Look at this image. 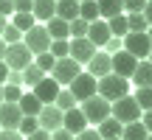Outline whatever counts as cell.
<instances>
[{
    "mask_svg": "<svg viewBox=\"0 0 152 140\" xmlns=\"http://www.w3.org/2000/svg\"><path fill=\"white\" fill-rule=\"evenodd\" d=\"M121 129H124V123H118V121L110 115V118H104L102 123H99V135H102V140H121Z\"/></svg>",
    "mask_w": 152,
    "mask_h": 140,
    "instance_id": "cell-17",
    "label": "cell"
},
{
    "mask_svg": "<svg viewBox=\"0 0 152 140\" xmlns=\"http://www.w3.org/2000/svg\"><path fill=\"white\" fill-rule=\"evenodd\" d=\"M0 14H3V17L14 14V0H0Z\"/></svg>",
    "mask_w": 152,
    "mask_h": 140,
    "instance_id": "cell-42",
    "label": "cell"
},
{
    "mask_svg": "<svg viewBox=\"0 0 152 140\" xmlns=\"http://www.w3.org/2000/svg\"><path fill=\"white\" fill-rule=\"evenodd\" d=\"M147 62H149V65H152V51H149V56H147Z\"/></svg>",
    "mask_w": 152,
    "mask_h": 140,
    "instance_id": "cell-54",
    "label": "cell"
},
{
    "mask_svg": "<svg viewBox=\"0 0 152 140\" xmlns=\"http://www.w3.org/2000/svg\"><path fill=\"white\" fill-rule=\"evenodd\" d=\"M45 31H48L51 39H71V28H68V22L59 20V17H51V20L45 22Z\"/></svg>",
    "mask_w": 152,
    "mask_h": 140,
    "instance_id": "cell-19",
    "label": "cell"
},
{
    "mask_svg": "<svg viewBox=\"0 0 152 140\" xmlns=\"http://www.w3.org/2000/svg\"><path fill=\"white\" fill-rule=\"evenodd\" d=\"M110 115H113L118 123H132V121L141 118V107L135 104L132 95H124V98H118V101L110 104Z\"/></svg>",
    "mask_w": 152,
    "mask_h": 140,
    "instance_id": "cell-3",
    "label": "cell"
},
{
    "mask_svg": "<svg viewBox=\"0 0 152 140\" xmlns=\"http://www.w3.org/2000/svg\"><path fill=\"white\" fill-rule=\"evenodd\" d=\"M79 17L85 22H96L99 20V6H96V0H85V3H79Z\"/></svg>",
    "mask_w": 152,
    "mask_h": 140,
    "instance_id": "cell-29",
    "label": "cell"
},
{
    "mask_svg": "<svg viewBox=\"0 0 152 140\" xmlns=\"http://www.w3.org/2000/svg\"><path fill=\"white\" fill-rule=\"evenodd\" d=\"M104 48H107V51H110V56H113L115 51H121V37H110V39H107V45H104Z\"/></svg>",
    "mask_w": 152,
    "mask_h": 140,
    "instance_id": "cell-41",
    "label": "cell"
},
{
    "mask_svg": "<svg viewBox=\"0 0 152 140\" xmlns=\"http://www.w3.org/2000/svg\"><path fill=\"white\" fill-rule=\"evenodd\" d=\"M62 129H68L73 137L79 135V132L87 129V118L82 115L79 107H73V109H68V112H62Z\"/></svg>",
    "mask_w": 152,
    "mask_h": 140,
    "instance_id": "cell-12",
    "label": "cell"
},
{
    "mask_svg": "<svg viewBox=\"0 0 152 140\" xmlns=\"http://www.w3.org/2000/svg\"><path fill=\"white\" fill-rule=\"evenodd\" d=\"M0 39H3L6 45H14V42H20V39H23V31H17L14 25H6L3 34H0Z\"/></svg>",
    "mask_w": 152,
    "mask_h": 140,
    "instance_id": "cell-36",
    "label": "cell"
},
{
    "mask_svg": "<svg viewBox=\"0 0 152 140\" xmlns=\"http://www.w3.org/2000/svg\"><path fill=\"white\" fill-rule=\"evenodd\" d=\"M17 107H20V112H23V115H39V109H42V101H39L34 92H26V95H20Z\"/></svg>",
    "mask_w": 152,
    "mask_h": 140,
    "instance_id": "cell-21",
    "label": "cell"
},
{
    "mask_svg": "<svg viewBox=\"0 0 152 140\" xmlns=\"http://www.w3.org/2000/svg\"><path fill=\"white\" fill-rule=\"evenodd\" d=\"M124 17H127V31H132V34H144L149 28L147 17H144L141 11H132V14H124Z\"/></svg>",
    "mask_w": 152,
    "mask_h": 140,
    "instance_id": "cell-26",
    "label": "cell"
},
{
    "mask_svg": "<svg viewBox=\"0 0 152 140\" xmlns=\"http://www.w3.org/2000/svg\"><path fill=\"white\" fill-rule=\"evenodd\" d=\"M147 126L141 123V121H132V123H124V129H121V140H147Z\"/></svg>",
    "mask_w": 152,
    "mask_h": 140,
    "instance_id": "cell-22",
    "label": "cell"
},
{
    "mask_svg": "<svg viewBox=\"0 0 152 140\" xmlns=\"http://www.w3.org/2000/svg\"><path fill=\"white\" fill-rule=\"evenodd\" d=\"M135 104L141 107V112H147V109H152V87H138L135 95Z\"/></svg>",
    "mask_w": 152,
    "mask_h": 140,
    "instance_id": "cell-31",
    "label": "cell"
},
{
    "mask_svg": "<svg viewBox=\"0 0 152 140\" xmlns=\"http://www.w3.org/2000/svg\"><path fill=\"white\" fill-rule=\"evenodd\" d=\"M82 115L87 118V123H102L104 118H110V101H104L102 95H90L82 101Z\"/></svg>",
    "mask_w": 152,
    "mask_h": 140,
    "instance_id": "cell-4",
    "label": "cell"
},
{
    "mask_svg": "<svg viewBox=\"0 0 152 140\" xmlns=\"http://www.w3.org/2000/svg\"><path fill=\"white\" fill-rule=\"evenodd\" d=\"M0 140H23V135L17 129H0Z\"/></svg>",
    "mask_w": 152,
    "mask_h": 140,
    "instance_id": "cell-40",
    "label": "cell"
},
{
    "mask_svg": "<svg viewBox=\"0 0 152 140\" xmlns=\"http://www.w3.org/2000/svg\"><path fill=\"white\" fill-rule=\"evenodd\" d=\"M144 17H147V22L152 25V0H147V6H144V11H141Z\"/></svg>",
    "mask_w": 152,
    "mask_h": 140,
    "instance_id": "cell-48",
    "label": "cell"
},
{
    "mask_svg": "<svg viewBox=\"0 0 152 140\" xmlns=\"http://www.w3.org/2000/svg\"><path fill=\"white\" fill-rule=\"evenodd\" d=\"M31 14H34V20L48 22L51 17H56V0H34Z\"/></svg>",
    "mask_w": 152,
    "mask_h": 140,
    "instance_id": "cell-18",
    "label": "cell"
},
{
    "mask_svg": "<svg viewBox=\"0 0 152 140\" xmlns=\"http://www.w3.org/2000/svg\"><path fill=\"white\" fill-rule=\"evenodd\" d=\"M93 53H96V45L90 42L87 37H79V39H71V59L79 62V65H87V62L93 59Z\"/></svg>",
    "mask_w": 152,
    "mask_h": 140,
    "instance_id": "cell-11",
    "label": "cell"
},
{
    "mask_svg": "<svg viewBox=\"0 0 152 140\" xmlns=\"http://www.w3.org/2000/svg\"><path fill=\"white\" fill-rule=\"evenodd\" d=\"M121 45H124V51L127 53H132L135 59H147L149 56V51H152V42H149V37H147V31L144 34H127V37H121Z\"/></svg>",
    "mask_w": 152,
    "mask_h": 140,
    "instance_id": "cell-6",
    "label": "cell"
},
{
    "mask_svg": "<svg viewBox=\"0 0 152 140\" xmlns=\"http://www.w3.org/2000/svg\"><path fill=\"white\" fill-rule=\"evenodd\" d=\"M138 87H152V65L149 62H138L135 65V73L130 76Z\"/></svg>",
    "mask_w": 152,
    "mask_h": 140,
    "instance_id": "cell-24",
    "label": "cell"
},
{
    "mask_svg": "<svg viewBox=\"0 0 152 140\" xmlns=\"http://www.w3.org/2000/svg\"><path fill=\"white\" fill-rule=\"evenodd\" d=\"M34 65H37V67L42 70L45 76H48L51 70H54V65H56V59H54V56L48 53V51H45V53H37V59H34Z\"/></svg>",
    "mask_w": 152,
    "mask_h": 140,
    "instance_id": "cell-33",
    "label": "cell"
},
{
    "mask_svg": "<svg viewBox=\"0 0 152 140\" xmlns=\"http://www.w3.org/2000/svg\"><path fill=\"white\" fill-rule=\"evenodd\" d=\"M56 107H59L62 109V112H68V109H73L76 107V98L71 95V90H59V95H56Z\"/></svg>",
    "mask_w": 152,
    "mask_h": 140,
    "instance_id": "cell-35",
    "label": "cell"
},
{
    "mask_svg": "<svg viewBox=\"0 0 152 140\" xmlns=\"http://www.w3.org/2000/svg\"><path fill=\"white\" fill-rule=\"evenodd\" d=\"M56 17L65 22H71L79 17V3L76 0H56Z\"/></svg>",
    "mask_w": 152,
    "mask_h": 140,
    "instance_id": "cell-20",
    "label": "cell"
},
{
    "mask_svg": "<svg viewBox=\"0 0 152 140\" xmlns=\"http://www.w3.org/2000/svg\"><path fill=\"white\" fill-rule=\"evenodd\" d=\"M3 62H6V67H9V70H20V73H23V70L34 62V53L23 42H14V45H6Z\"/></svg>",
    "mask_w": 152,
    "mask_h": 140,
    "instance_id": "cell-2",
    "label": "cell"
},
{
    "mask_svg": "<svg viewBox=\"0 0 152 140\" xmlns=\"http://www.w3.org/2000/svg\"><path fill=\"white\" fill-rule=\"evenodd\" d=\"M6 79H9V67L6 62H0V84H6Z\"/></svg>",
    "mask_w": 152,
    "mask_h": 140,
    "instance_id": "cell-49",
    "label": "cell"
},
{
    "mask_svg": "<svg viewBox=\"0 0 152 140\" xmlns=\"http://www.w3.org/2000/svg\"><path fill=\"white\" fill-rule=\"evenodd\" d=\"M73 140H102V135H99L96 129H85V132H79Z\"/></svg>",
    "mask_w": 152,
    "mask_h": 140,
    "instance_id": "cell-39",
    "label": "cell"
},
{
    "mask_svg": "<svg viewBox=\"0 0 152 140\" xmlns=\"http://www.w3.org/2000/svg\"><path fill=\"white\" fill-rule=\"evenodd\" d=\"M0 104H3V84H0Z\"/></svg>",
    "mask_w": 152,
    "mask_h": 140,
    "instance_id": "cell-53",
    "label": "cell"
},
{
    "mask_svg": "<svg viewBox=\"0 0 152 140\" xmlns=\"http://www.w3.org/2000/svg\"><path fill=\"white\" fill-rule=\"evenodd\" d=\"M42 79H45V73H42V70H39L37 65H34V62H31V65H28L26 70H23V84H28V87H37Z\"/></svg>",
    "mask_w": 152,
    "mask_h": 140,
    "instance_id": "cell-28",
    "label": "cell"
},
{
    "mask_svg": "<svg viewBox=\"0 0 152 140\" xmlns=\"http://www.w3.org/2000/svg\"><path fill=\"white\" fill-rule=\"evenodd\" d=\"M87 25H90V22H85L82 17H76V20H71V22H68V28H71V39L87 37Z\"/></svg>",
    "mask_w": 152,
    "mask_h": 140,
    "instance_id": "cell-34",
    "label": "cell"
},
{
    "mask_svg": "<svg viewBox=\"0 0 152 140\" xmlns=\"http://www.w3.org/2000/svg\"><path fill=\"white\" fill-rule=\"evenodd\" d=\"M76 3H85V0H76Z\"/></svg>",
    "mask_w": 152,
    "mask_h": 140,
    "instance_id": "cell-56",
    "label": "cell"
},
{
    "mask_svg": "<svg viewBox=\"0 0 152 140\" xmlns=\"http://www.w3.org/2000/svg\"><path fill=\"white\" fill-rule=\"evenodd\" d=\"M96 6H99V17H104V20H110L115 14H124V3L121 0H96Z\"/></svg>",
    "mask_w": 152,
    "mask_h": 140,
    "instance_id": "cell-23",
    "label": "cell"
},
{
    "mask_svg": "<svg viewBox=\"0 0 152 140\" xmlns=\"http://www.w3.org/2000/svg\"><path fill=\"white\" fill-rule=\"evenodd\" d=\"M3 53H6V42L0 39V62H3Z\"/></svg>",
    "mask_w": 152,
    "mask_h": 140,
    "instance_id": "cell-50",
    "label": "cell"
},
{
    "mask_svg": "<svg viewBox=\"0 0 152 140\" xmlns=\"http://www.w3.org/2000/svg\"><path fill=\"white\" fill-rule=\"evenodd\" d=\"M20 95H23V90H20V87H14V84H3V101L17 104V101H20Z\"/></svg>",
    "mask_w": 152,
    "mask_h": 140,
    "instance_id": "cell-37",
    "label": "cell"
},
{
    "mask_svg": "<svg viewBox=\"0 0 152 140\" xmlns=\"http://www.w3.org/2000/svg\"><path fill=\"white\" fill-rule=\"evenodd\" d=\"M34 0H14V11H31Z\"/></svg>",
    "mask_w": 152,
    "mask_h": 140,
    "instance_id": "cell-45",
    "label": "cell"
},
{
    "mask_svg": "<svg viewBox=\"0 0 152 140\" xmlns=\"http://www.w3.org/2000/svg\"><path fill=\"white\" fill-rule=\"evenodd\" d=\"M34 95H37L42 104H54L56 95H59V84H56L54 79H48V76H45V79L39 81L37 87H34Z\"/></svg>",
    "mask_w": 152,
    "mask_h": 140,
    "instance_id": "cell-15",
    "label": "cell"
},
{
    "mask_svg": "<svg viewBox=\"0 0 152 140\" xmlns=\"http://www.w3.org/2000/svg\"><path fill=\"white\" fill-rule=\"evenodd\" d=\"M144 126H147V132L152 135V109H147V112H144V121H141Z\"/></svg>",
    "mask_w": 152,
    "mask_h": 140,
    "instance_id": "cell-47",
    "label": "cell"
},
{
    "mask_svg": "<svg viewBox=\"0 0 152 140\" xmlns=\"http://www.w3.org/2000/svg\"><path fill=\"white\" fill-rule=\"evenodd\" d=\"M79 73H82V65H79V62H73L71 56H65V59H56L54 70H51V79L62 87V84H71Z\"/></svg>",
    "mask_w": 152,
    "mask_h": 140,
    "instance_id": "cell-5",
    "label": "cell"
},
{
    "mask_svg": "<svg viewBox=\"0 0 152 140\" xmlns=\"http://www.w3.org/2000/svg\"><path fill=\"white\" fill-rule=\"evenodd\" d=\"M20 121H23V112L17 104H9V101L0 104V129H17Z\"/></svg>",
    "mask_w": 152,
    "mask_h": 140,
    "instance_id": "cell-13",
    "label": "cell"
},
{
    "mask_svg": "<svg viewBox=\"0 0 152 140\" xmlns=\"http://www.w3.org/2000/svg\"><path fill=\"white\" fill-rule=\"evenodd\" d=\"M39 129V121H37V115H23V121H20V126H17V132L20 135H31V132H37Z\"/></svg>",
    "mask_w": 152,
    "mask_h": 140,
    "instance_id": "cell-32",
    "label": "cell"
},
{
    "mask_svg": "<svg viewBox=\"0 0 152 140\" xmlns=\"http://www.w3.org/2000/svg\"><path fill=\"white\" fill-rule=\"evenodd\" d=\"M23 45H26L34 56H37V53H45V51L51 48V37H48V31H45V25L28 28V31H26V42H23Z\"/></svg>",
    "mask_w": 152,
    "mask_h": 140,
    "instance_id": "cell-8",
    "label": "cell"
},
{
    "mask_svg": "<svg viewBox=\"0 0 152 140\" xmlns=\"http://www.w3.org/2000/svg\"><path fill=\"white\" fill-rule=\"evenodd\" d=\"M135 65H138V59L132 53H127L124 48L110 56V70H113L115 76H121V79H130V76L135 73Z\"/></svg>",
    "mask_w": 152,
    "mask_h": 140,
    "instance_id": "cell-7",
    "label": "cell"
},
{
    "mask_svg": "<svg viewBox=\"0 0 152 140\" xmlns=\"http://www.w3.org/2000/svg\"><path fill=\"white\" fill-rule=\"evenodd\" d=\"M68 90H71V95L76 101H85V98L96 95V79H93L90 73H79L71 84H68Z\"/></svg>",
    "mask_w": 152,
    "mask_h": 140,
    "instance_id": "cell-9",
    "label": "cell"
},
{
    "mask_svg": "<svg viewBox=\"0 0 152 140\" xmlns=\"http://www.w3.org/2000/svg\"><path fill=\"white\" fill-rule=\"evenodd\" d=\"M147 140H152V135H147Z\"/></svg>",
    "mask_w": 152,
    "mask_h": 140,
    "instance_id": "cell-55",
    "label": "cell"
},
{
    "mask_svg": "<svg viewBox=\"0 0 152 140\" xmlns=\"http://www.w3.org/2000/svg\"><path fill=\"white\" fill-rule=\"evenodd\" d=\"M121 3H124V11H127V14H132V11H144L147 0H121Z\"/></svg>",
    "mask_w": 152,
    "mask_h": 140,
    "instance_id": "cell-38",
    "label": "cell"
},
{
    "mask_svg": "<svg viewBox=\"0 0 152 140\" xmlns=\"http://www.w3.org/2000/svg\"><path fill=\"white\" fill-rule=\"evenodd\" d=\"M107 28H110V34H113V37H127V17L124 14H115V17H110L107 20Z\"/></svg>",
    "mask_w": 152,
    "mask_h": 140,
    "instance_id": "cell-27",
    "label": "cell"
},
{
    "mask_svg": "<svg viewBox=\"0 0 152 140\" xmlns=\"http://www.w3.org/2000/svg\"><path fill=\"white\" fill-rule=\"evenodd\" d=\"M51 140H73V135L68 129H56V132H51Z\"/></svg>",
    "mask_w": 152,
    "mask_h": 140,
    "instance_id": "cell-44",
    "label": "cell"
},
{
    "mask_svg": "<svg viewBox=\"0 0 152 140\" xmlns=\"http://www.w3.org/2000/svg\"><path fill=\"white\" fill-rule=\"evenodd\" d=\"M6 81L14 84V87H20L23 84V73H20V70H9V79H6Z\"/></svg>",
    "mask_w": 152,
    "mask_h": 140,
    "instance_id": "cell-43",
    "label": "cell"
},
{
    "mask_svg": "<svg viewBox=\"0 0 152 140\" xmlns=\"http://www.w3.org/2000/svg\"><path fill=\"white\" fill-rule=\"evenodd\" d=\"M147 37H149V42H152V25H149V28H147Z\"/></svg>",
    "mask_w": 152,
    "mask_h": 140,
    "instance_id": "cell-52",
    "label": "cell"
},
{
    "mask_svg": "<svg viewBox=\"0 0 152 140\" xmlns=\"http://www.w3.org/2000/svg\"><path fill=\"white\" fill-rule=\"evenodd\" d=\"M11 25H14L17 31H23V34H26L28 28H34V25H37V20H34V14H31V11H14V17H11Z\"/></svg>",
    "mask_w": 152,
    "mask_h": 140,
    "instance_id": "cell-25",
    "label": "cell"
},
{
    "mask_svg": "<svg viewBox=\"0 0 152 140\" xmlns=\"http://www.w3.org/2000/svg\"><path fill=\"white\" fill-rule=\"evenodd\" d=\"M127 90H130V79H121V76H115V73H107V76H102V79H96V95H102L104 101H110V104L124 98Z\"/></svg>",
    "mask_w": 152,
    "mask_h": 140,
    "instance_id": "cell-1",
    "label": "cell"
},
{
    "mask_svg": "<svg viewBox=\"0 0 152 140\" xmlns=\"http://www.w3.org/2000/svg\"><path fill=\"white\" fill-rule=\"evenodd\" d=\"M48 53L54 56V59H65V56L71 53V39H51Z\"/></svg>",
    "mask_w": 152,
    "mask_h": 140,
    "instance_id": "cell-30",
    "label": "cell"
},
{
    "mask_svg": "<svg viewBox=\"0 0 152 140\" xmlns=\"http://www.w3.org/2000/svg\"><path fill=\"white\" fill-rule=\"evenodd\" d=\"M37 121H39V129L56 132V129H62V109L56 107V104H42V109H39Z\"/></svg>",
    "mask_w": 152,
    "mask_h": 140,
    "instance_id": "cell-10",
    "label": "cell"
},
{
    "mask_svg": "<svg viewBox=\"0 0 152 140\" xmlns=\"http://www.w3.org/2000/svg\"><path fill=\"white\" fill-rule=\"evenodd\" d=\"M110 37H113V34H110V28H107V20H96V22L87 25V39H90L96 48H104Z\"/></svg>",
    "mask_w": 152,
    "mask_h": 140,
    "instance_id": "cell-14",
    "label": "cell"
},
{
    "mask_svg": "<svg viewBox=\"0 0 152 140\" xmlns=\"http://www.w3.org/2000/svg\"><path fill=\"white\" fill-rule=\"evenodd\" d=\"M87 73L93 76V79H102V76H107V73H113L110 70V53H93V59L87 62Z\"/></svg>",
    "mask_w": 152,
    "mask_h": 140,
    "instance_id": "cell-16",
    "label": "cell"
},
{
    "mask_svg": "<svg viewBox=\"0 0 152 140\" xmlns=\"http://www.w3.org/2000/svg\"><path fill=\"white\" fill-rule=\"evenodd\" d=\"M28 140H51V132L37 129V132H31V135H28Z\"/></svg>",
    "mask_w": 152,
    "mask_h": 140,
    "instance_id": "cell-46",
    "label": "cell"
},
{
    "mask_svg": "<svg viewBox=\"0 0 152 140\" xmlns=\"http://www.w3.org/2000/svg\"><path fill=\"white\" fill-rule=\"evenodd\" d=\"M3 28H6V17L0 14V34H3Z\"/></svg>",
    "mask_w": 152,
    "mask_h": 140,
    "instance_id": "cell-51",
    "label": "cell"
}]
</instances>
